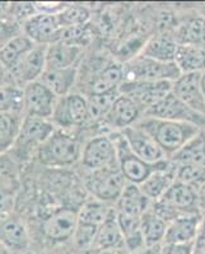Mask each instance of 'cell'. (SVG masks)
<instances>
[{
  "label": "cell",
  "mask_w": 205,
  "mask_h": 254,
  "mask_svg": "<svg viewBox=\"0 0 205 254\" xmlns=\"http://www.w3.org/2000/svg\"><path fill=\"white\" fill-rule=\"evenodd\" d=\"M135 126L145 131L167 156H174L203 130L195 125L153 117H142Z\"/></svg>",
  "instance_id": "6da1fadb"
},
{
  "label": "cell",
  "mask_w": 205,
  "mask_h": 254,
  "mask_svg": "<svg viewBox=\"0 0 205 254\" xmlns=\"http://www.w3.org/2000/svg\"><path fill=\"white\" fill-rule=\"evenodd\" d=\"M77 225L78 211L72 208H58L52 211L41 219L37 238L32 240V249L35 244L40 246L41 251H47V248H55L72 243Z\"/></svg>",
  "instance_id": "7a4b0ae2"
},
{
  "label": "cell",
  "mask_w": 205,
  "mask_h": 254,
  "mask_svg": "<svg viewBox=\"0 0 205 254\" xmlns=\"http://www.w3.org/2000/svg\"><path fill=\"white\" fill-rule=\"evenodd\" d=\"M82 147L75 136L65 130H58L41 145L35 158L45 167L68 168L82 158Z\"/></svg>",
  "instance_id": "3957f363"
},
{
  "label": "cell",
  "mask_w": 205,
  "mask_h": 254,
  "mask_svg": "<svg viewBox=\"0 0 205 254\" xmlns=\"http://www.w3.org/2000/svg\"><path fill=\"white\" fill-rule=\"evenodd\" d=\"M55 131V125L50 120L23 116L17 139L9 153L19 164L27 162Z\"/></svg>",
  "instance_id": "277c9868"
},
{
  "label": "cell",
  "mask_w": 205,
  "mask_h": 254,
  "mask_svg": "<svg viewBox=\"0 0 205 254\" xmlns=\"http://www.w3.org/2000/svg\"><path fill=\"white\" fill-rule=\"evenodd\" d=\"M125 80L138 81H171L181 76L175 63H162L154 59L136 55L124 65Z\"/></svg>",
  "instance_id": "5b68a950"
},
{
  "label": "cell",
  "mask_w": 205,
  "mask_h": 254,
  "mask_svg": "<svg viewBox=\"0 0 205 254\" xmlns=\"http://www.w3.org/2000/svg\"><path fill=\"white\" fill-rule=\"evenodd\" d=\"M22 190L19 163L10 153L0 155V219L14 214Z\"/></svg>",
  "instance_id": "8992f818"
},
{
  "label": "cell",
  "mask_w": 205,
  "mask_h": 254,
  "mask_svg": "<svg viewBox=\"0 0 205 254\" xmlns=\"http://www.w3.org/2000/svg\"><path fill=\"white\" fill-rule=\"evenodd\" d=\"M126 183L118 165L91 172L86 179L87 190L96 199L104 203L117 202Z\"/></svg>",
  "instance_id": "52a82bcc"
},
{
  "label": "cell",
  "mask_w": 205,
  "mask_h": 254,
  "mask_svg": "<svg viewBox=\"0 0 205 254\" xmlns=\"http://www.w3.org/2000/svg\"><path fill=\"white\" fill-rule=\"evenodd\" d=\"M50 121L60 130L82 127L88 122V101L83 94L70 93L58 98Z\"/></svg>",
  "instance_id": "ba28073f"
},
{
  "label": "cell",
  "mask_w": 205,
  "mask_h": 254,
  "mask_svg": "<svg viewBox=\"0 0 205 254\" xmlns=\"http://www.w3.org/2000/svg\"><path fill=\"white\" fill-rule=\"evenodd\" d=\"M118 94L126 95L138 104L143 113L156 106L172 92L171 81L124 80L117 89Z\"/></svg>",
  "instance_id": "9c48e42d"
},
{
  "label": "cell",
  "mask_w": 205,
  "mask_h": 254,
  "mask_svg": "<svg viewBox=\"0 0 205 254\" xmlns=\"http://www.w3.org/2000/svg\"><path fill=\"white\" fill-rule=\"evenodd\" d=\"M113 140H115L116 149H117L118 169L122 173L124 178L126 179L127 183L140 186L163 163L161 162L158 164H149L139 156H136L131 151L121 133H118L116 139Z\"/></svg>",
  "instance_id": "30bf717a"
},
{
  "label": "cell",
  "mask_w": 205,
  "mask_h": 254,
  "mask_svg": "<svg viewBox=\"0 0 205 254\" xmlns=\"http://www.w3.org/2000/svg\"><path fill=\"white\" fill-rule=\"evenodd\" d=\"M47 46L35 45L9 69V75L14 84L23 89L29 83L40 80L46 70Z\"/></svg>",
  "instance_id": "8fae6325"
},
{
  "label": "cell",
  "mask_w": 205,
  "mask_h": 254,
  "mask_svg": "<svg viewBox=\"0 0 205 254\" xmlns=\"http://www.w3.org/2000/svg\"><path fill=\"white\" fill-rule=\"evenodd\" d=\"M143 117H153V119L184 122V124L195 125L203 130L205 128V116L200 115V113L195 112L190 107H188L172 92L166 95L165 98L158 102L156 106L149 108Z\"/></svg>",
  "instance_id": "7c38bea8"
},
{
  "label": "cell",
  "mask_w": 205,
  "mask_h": 254,
  "mask_svg": "<svg viewBox=\"0 0 205 254\" xmlns=\"http://www.w3.org/2000/svg\"><path fill=\"white\" fill-rule=\"evenodd\" d=\"M0 246L10 254H33L31 231L22 217L12 214L0 219Z\"/></svg>",
  "instance_id": "4fadbf2b"
},
{
  "label": "cell",
  "mask_w": 205,
  "mask_h": 254,
  "mask_svg": "<svg viewBox=\"0 0 205 254\" xmlns=\"http://www.w3.org/2000/svg\"><path fill=\"white\" fill-rule=\"evenodd\" d=\"M88 74V97L92 94L116 92L125 80L124 66L115 61H95Z\"/></svg>",
  "instance_id": "5bb4252c"
},
{
  "label": "cell",
  "mask_w": 205,
  "mask_h": 254,
  "mask_svg": "<svg viewBox=\"0 0 205 254\" xmlns=\"http://www.w3.org/2000/svg\"><path fill=\"white\" fill-rule=\"evenodd\" d=\"M82 165L90 172L117 165V149L110 136L100 135L91 139L82 151Z\"/></svg>",
  "instance_id": "9a60e30c"
},
{
  "label": "cell",
  "mask_w": 205,
  "mask_h": 254,
  "mask_svg": "<svg viewBox=\"0 0 205 254\" xmlns=\"http://www.w3.org/2000/svg\"><path fill=\"white\" fill-rule=\"evenodd\" d=\"M22 31L35 45L49 46L60 41L63 27L56 14L37 12L22 23Z\"/></svg>",
  "instance_id": "2e32d148"
},
{
  "label": "cell",
  "mask_w": 205,
  "mask_h": 254,
  "mask_svg": "<svg viewBox=\"0 0 205 254\" xmlns=\"http://www.w3.org/2000/svg\"><path fill=\"white\" fill-rule=\"evenodd\" d=\"M56 102L58 97L40 80L23 88V116L50 120Z\"/></svg>",
  "instance_id": "e0dca14e"
},
{
  "label": "cell",
  "mask_w": 205,
  "mask_h": 254,
  "mask_svg": "<svg viewBox=\"0 0 205 254\" xmlns=\"http://www.w3.org/2000/svg\"><path fill=\"white\" fill-rule=\"evenodd\" d=\"M120 133L124 136L125 141L127 142L131 151L136 156L143 159L144 162L149 163V164H158V163L167 160V155L159 147V145L145 131L139 128L135 125L127 127Z\"/></svg>",
  "instance_id": "ac0fdd59"
},
{
  "label": "cell",
  "mask_w": 205,
  "mask_h": 254,
  "mask_svg": "<svg viewBox=\"0 0 205 254\" xmlns=\"http://www.w3.org/2000/svg\"><path fill=\"white\" fill-rule=\"evenodd\" d=\"M144 113L138 104L126 95L118 94L102 125L112 130H125L142 119Z\"/></svg>",
  "instance_id": "d6986e66"
},
{
  "label": "cell",
  "mask_w": 205,
  "mask_h": 254,
  "mask_svg": "<svg viewBox=\"0 0 205 254\" xmlns=\"http://www.w3.org/2000/svg\"><path fill=\"white\" fill-rule=\"evenodd\" d=\"M172 93L195 112L205 116V99L202 89V74H182L172 83Z\"/></svg>",
  "instance_id": "ffe728a7"
},
{
  "label": "cell",
  "mask_w": 205,
  "mask_h": 254,
  "mask_svg": "<svg viewBox=\"0 0 205 254\" xmlns=\"http://www.w3.org/2000/svg\"><path fill=\"white\" fill-rule=\"evenodd\" d=\"M158 201H162L184 214H202L199 208L198 188L177 179Z\"/></svg>",
  "instance_id": "44dd1931"
},
{
  "label": "cell",
  "mask_w": 205,
  "mask_h": 254,
  "mask_svg": "<svg viewBox=\"0 0 205 254\" xmlns=\"http://www.w3.org/2000/svg\"><path fill=\"white\" fill-rule=\"evenodd\" d=\"M176 172L177 165L165 160L139 187L152 202H156L174 185L176 181Z\"/></svg>",
  "instance_id": "7402d4cb"
},
{
  "label": "cell",
  "mask_w": 205,
  "mask_h": 254,
  "mask_svg": "<svg viewBox=\"0 0 205 254\" xmlns=\"http://www.w3.org/2000/svg\"><path fill=\"white\" fill-rule=\"evenodd\" d=\"M202 214L185 215L170 222L163 244H191L195 243L202 225Z\"/></svg>",
  "instance_id": "603a6c76"
},
{
  "label": "cell",
  "mask_w": 205,
  "mask_h": 254,
  "mask_svg": "<svg viewBox=\"0 0 205 254\" xmlns=\"http://www.w3.org/2000/svg\"><path fill=\"white\" fill-rule=\"evenodd\" d=\"M83 47L58 41L46 49V69H67L77 66L83 56Z\"/></svg>",
  "instance_id": "cb8c5ba5"
},
{
  "label": "cell",
  "mask_w": 205,
  "mask_h": 254,
  "mask_svg": "<svg viewBox=\"0 0 205 254\" xmlns=\"http://www.w3.org/2000/svg\"><path fill=\"white\" fill-rule=\"evenodd\" d=\"M152 206V201L143 193L138 185L126 183L121 196L116 202V211L118 214L129 216L142 217Z\"/></svg>",
  "instance_id": "d4e9b609"
},
{
  "label": "cell",
  "mask_w": 205,
  "mask_h": 254,
  "mask_svg": "<svg viewBox=\"0 0 205 254\" xmlns=\"http://www.w3.org/2000/svg\"><path fill=\"white\" fill-rule=\"evenodd\" d=\"M78 79V67H67V69H46L40 78L54 94L61 98L73 93L75 83Z\"/></svg>",
  "instance_id": "484cf974"
},
{
  "label": "cell",
  "mask_w": 205,
  "mask_h": 254,
  "mask_svg": "<svg viewBox=\"0 0 205 254\" xmlns=\"http://www.w3.org/2000/svg\"><path fill=\"white\" fill-rule=\"evenodd\" d=\"M177 46L179 44H177L175 36L161 33V35L152 36L143 45L140 55L154 59L157 61H162V63H174Z\"/></svg>",
  "instance_id": "4316f807"
},
{
  "label": "cell",
  "mask_w": 205,
  "mask_h": 254,
  "mask_svg": "<svg viewBox=\"0 0 205 254\" xmlns=\"http://www.w3.org/2000/svg\"><path fill=\"white\" fill-rule=\"evenodd\" d=\"M120 248H125V240L120 225H118L116 208H112L108 217L100 226L97 238H96L95 251Z\"/></svg>",
  "instance_id": "83f0119b"
},
{
  "label": "cell",
  "mask_w": 205,
  "mask_h": 254,
  "mask_svg": "<svg viewBox=\"0 0 205 254\" xmlns=\"http://www.w3.org/2000/svg\"><path fill=\"white\" fill-rule=\"evenodd\" d=\"M177 44L191 45L205 49V17L202 14L190 15L180 23L176 32Z\"/></svg>",
  "instance_id": "f1b7e54d"
},
{
  "label": "cell",
  "mask_w": 205,
  "mask_h": 254,
  "mask_svg": "<svg viewBox=\"0 0 205 254\" xmlns=\"http://www.w3.org/2000/svg\"><path fill=\"white\" fill-rule=\"evenodd\" d=\"M174 63L182 74L205 72V49L191 45H179Z\"/></svg>",
  "instance_id": "f546056e"
},
{
  "label": "cell",
  "mask_w": 205,
  "mask_h": 254,
  "mask_svg": "<svg viewBox=\"0 0 205 254\" xmlns=\"http://www.w3.org/2000/svg\"><path fill=\"white\" fill-rule=\"evenodd\" d=\"M117 221L124 235L125 248L130 252V254L144 252L145 244L142 234V217L129 216L117 212Z\"/></svg>",
  "instance_id": "4dcf8cb0"
},
{
  "label": "cell",
  "mask_w": 205,
  "mask_h": 254,
  "mask_svg": "<svg viewBox=\"0 0 205 254\" xmlns=\"http://www.w3.org/2000/svg\"><path fill=\"white\" fill-rule=\"evenodd\" d=\"M171 162L176 165L189 164L205 167V131H200L174 156H171Z\"/></svg>",
  "instance_id": "1f68e13d"
},
{
  "label": "cell",
  "mask_w": 205,
  "mask_h": 254,
  "mask_svg": "<svg viewBox=\"0 0 205 254\" xmlns=\"http://www.w3.org/2000/svg\"><path fill=\"white\" fill-rule=\"evenodd\" d=\"M168 224L157 216L153 211L148 210L142 216V234L145 249L161 247L165 242Z\"/></svg>",
  "instance_id": "d6a6232c"
},
{
  "label": "cell",
  "mask_w": 205,
  "mask_h": 254,
  "mask_svg": "<svg viewBox=\"0 0 205 254\" xmlns=\"http://www.w3.org/2000/svg\"><path fill=\"white\" fill-rule=\"evenodd\" d=\"M23 115L0 113V155L12 150L19 132Z\"/></svg>",
  "instance_id": "836d02e7"
},
{
  "label": "cell",
  "mask_w": 205,
  "mask_h": 254,
  "mask_svg": "<svg viewBox=\"0 0 205 254\" xmlns=\"http://www.w3.org/2000/svg\"><path fill=\"white\" fill-rule=\"evenodd\" d=\"M118 92L92 94L87 98L88 101V122L87 124H102L110 112L113 102L117 98Z\"/></svg>",
  "instance_id": "e575fe53"
},
{
  "label": "cell",
  "mask_w": 205,
  "mask_h": 254,
  "mask_svg": "<svg viewBox=\"0 0 205 254\" xmlns=\"http://www.w3.org/2000/svg\"><path fill=\"white\" fill-rule=\"evenodd\" d=\"M111 211L112 207L99 199L95 198L93 201H87L78 210V222L100 228L108 217Z\"/></svg>",
  "instance_id": "d590c367"
},
{
  "label": "cell",
  "mask_w": 205,
  "mask_h": 254,
  "mask_svg": "<svg viewBox=\"0 0 205 254\" xmlns=\"http://www.w3.org/2000/svg\"><path fill=\"white\" fill-rule=\"evenodd\" d=\"M33 46L35 44L24 33L17 36L0 51V64L9 71V69Z\"/></svg>",
  "instance_id": "8d00e7d4"
},
{
  "label": "cell",
  "mask_w": 205,
  "mask_h": 254,
  "mask_svg": "<svg viewBox=\"0 0 205 254\" xmlns=\"http://www.w3.org/2000/svg\"><path fill=\"white\" fill-rule=\"evenodd\" d=\"M0 113L23 115V89L13 81L0 87Z\"/></svg>",
  "instance_id": "74e56055"
},
{
  "label": "cell",
  "mask_w": 205,
  "mask_h": 254,
  "mask_svg": "<svg viewBox=\"0 0 205 254\" xmlns=\"http://www.w3.org/2000/svg\"><path fill=\"white\" fill-rule=\"evenodd\" d=\"M58 19L63 28L88 24L91 19V10L81 4H70L64 6L58 13Z\"/></svg>",
  "instance_id": "f35d334b"
},
{
  "label": "cell",
  "mask_w": 205,
  "mask_h": 254,
  "mask_svg": "<svg viewBox=\"0 0 205 254\" xmlns=\"http://www.w3.org/2000/svg\"><path fill=\"white\" fill-rule=\"evenodd\" d=\"M91 38H92V33H91L88 24L63 28L60 36V41H63V42L83 47V49L90 44Z\"/></svg>",
  "instance_id": "ab89813d"
},
{
  "label": "cell",
  "mask_w": 205,
  "mask_h": 254,
  "mask_svg": "<svg viewBox=\"0 0 205 254\" xmlns=\"http://www.w3.org/2000/svg\"><path fill=\"white\" fill-rule=\"evenodd\" d=\"M176 179L199 188L205 182V167L189 164L177 165Z\"/></svg>",
  "instance_id": "60d3db41"
},
{
  "label": "cell",
  "mask_w": 205,
  "mask_h": 254,
  "mask_svg": "<svg viewBox=\"0 0 205 254\" xmlns=\"http://www.w3.org/2000/svg\"><path fill=\"white\" fill-rule=\"evenodd\" d=\"M22 23L14 18H0V51L14 37L22 35Z\"/></svg>",
  "instance_id": "b9f144b4"
},
{
  "label": "cell",
  "mask_w": 205,
  "mask_h": 254,
  "mask_svg": "<svg viewBox=\"0 0 205 254\" xmlns=\"http://www.w3.org/2000/svg\"><path fill=\"white\" fill-rule=\"evenodd\" d=\"M161 254H194L195 243L191 244H162Z\"/></svg>",
  "instance_id": "7bdbcfd3"
},
{
  "label": "cell",
  "mask_w": 205,
  "mask_h": 254,
  "mask_svg": "<svg viewBox=\"0 0 205 254\" xmlns=\"http://www.w3.org/2000/svg\"><path fill=\"white\" fill-rule=\"evenodd\" d=\"M195 254H205V219H203L199 234L195 240Z\"/></svg>",
  "instance_id": "ee69618b"
},
{
  "label": "cell",
  "mask_w": 205,
  "mask_h": 254,
  "mask_svg": "<svg viewBox=\"0 0 205 254\" xmlns=\"http://www.w3.org/2000/svg\"><path fill=\"white\" fill-rule=\"evenodd\" d=\"M91 254H130V252L126 248L120 249H101V251H95Z\"/></svg>",
  "instance_id": "f6af8a7d"
},
{
  "label": "cell",
  "mask_w": 205,
  "mask_h": 254,
  "mask_svg": "<svg viewBox=\"0 0 205 254\" xmlns=\"http://www.w3.org/2000/svg\"><path fill=\"white\" fill-rule=\"evenodd\" d=\"M9 81H12V79H10V75H9L8 70L5 69V67L0 64V87L1 85H4V84L9 83Z\"/></svg>",
  "instance_id": "bcb514c9"
},
{
  "label": "cell",
  "mask_w": 205,
  "mask_h": 254,
  "mask_svg": "<svg viewBox=\"0 0 205 254\" xmlns=\"http://www.w3.org/2000/svg\"><path fill=\"white\" fill-rule=\"evenodd\" d=\"M198 197H199V208L205 210V182L198 188Z\"/></svg>",
  "instance_id": "7dc6e473"
},
{
  "label": "cell",
  "mask_w": 205,
  "mask_h": 254,
  "mask_svg": "<svg viewBox=\"0 0 205 254\" xmlns=\"http://www.w3.org/2000/svg\"><path fill=\"white\" fill-rule=\"evenodd\" d=\"M161 247H157V248H150L145 249V254H161Z\"/></svg>",
  "instance_id": "c3c4849f"
},
{
  "label": "cell",
  "mask_w": 205,
  "mask_h": 254,
  "mask_svg": "<svg viewBox=\"0 0 205 254\" xmlns=\"http://www.w3.org/2000/svg\"><path fill=\"white\" fill-rule=\"evenodd\" d=\"M202 89H203V94H204V99H205V72L202 74Z\"/></svg>",
  "instance_id": "681fc988"
},
{
  "label": "cell",
  "mask_w": 205,
  "mask_h": 254,
  "mask_svg": "<svg viewBox=\"0 0 205 254\" xmlns=\"http://www.w3.org/2000/svg\"><path fill=\"white\" fill-rule=\"evenodd\" d=\"M0 254H10V253H9V252L6 251V249L4 248V247L0 246Z\"/></svg>",
  "instance_id": "f907efd6"
},
{
  "label": "cell",
  "mask_w": 205,
  "mask_h": 254,
  "mask_svg": "<svg viewBox=\"0 0 205 254\" xmlns=\"http://www.w3.org/2000/svg\"><path fill=\"white\" fill-rule=\"evenodd\" d=\"M202 15H204L205 17V5L203 6V10H202Z\"/></svg>",
  "instance_id": "816d5d0a"
},
{
  "label": "cell",
  "mask_w": 205,
  "mask_h": 254,
  "mask_svg": "<svg viewBox=\"0 0 205 254\" xmlns=\"http://www.w3.org/2000/svg\"><path fill=\"white\" fill-rule=\"evenodd\" d=\"M133 254H145V251L144 252H139V253H133Z\"/></svg>",
  "instance_id": "f5cc1de1"
},
{
  "label": "cell",
  "mask_w": 205,
  "mask_h": 254,
  "mask_svg": "<svg viewBox=\"0 0 205 254\" xmlns=\"http://www.w3.org/2000/svg\"><path fill=\"white\" fill-rule=\"evenodd\" d=\"M68 254H73V253H68Z\"/></svg>",
  "instance_id": "db71d44e"
},
{
  "label": "cell",
  "mask_w": 205,
  "mask_h": 254,
  "mask_svg": "<svg viewBox=\"0 0 205 254\" xmlns=\"http://www.w3.org/2000/svg\"><path fill=\"white\" fill-rule=\"evenodd\" d=\"M194 252H195V251H194ZM194 254H195V253H194Z\"/></svg>",
  "instance_id": "11a10c76"
},
{
  "label": "cell",
  "mask_w": 205,
  "mask_h": 254,
  "mask_svg": "<svg viewBox=\"0 0 205 254\" xmlns=\"http://www.w3.org/2000/svg\"><path fill=\"white\" fill-rule=\"evenodd\" d=\"M204 131H205V128H204Z\"/></svg>",
  "instance_id": "9f6ffc18"
}]
</instances>
